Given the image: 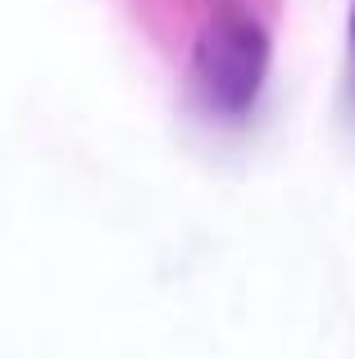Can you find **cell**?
I'll use <instances>...</instances> for the list:
<instances>
[{"label": "cell", "mask_w": 355, "mask_h": 359, "mask_svg": "<svg viewBox=\"0 0 355 359\" xmlns=\"http://www.w3.org/2000/svg\"><path fill=\"white\" fill-rule=\"evenodd\" d=\"M351 64H355V5H351Z\"/></svg>", "instance_id": "7a4b0ae2"}, {"label": "cell", "mask_w": 355, "mask_h": 359, "mask_svg": "<svg viewBox=\"0 0 355 359\" xmlns=\"http://www.w3.org/2000/svg\"><path fill=\"white\" fill-rule=\"evenodd\" d=\"M269 78V32L255 14L210 18L192 50V91L219 118H246Z\"/></svg>", "instance_id": "6da1fadb"}]
</instances>
